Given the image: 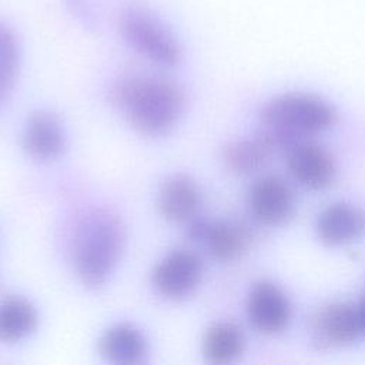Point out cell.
I'll list each match as a JSON object with an SVG mask.
<instances>
[{"label":"cell","instance_id":"3","mask_svg":"<svg viewBox=\"0 0 365 365\" xmlns=\"http://www.w3.org/2000/svg\"><path fill=\"white\" fill-rule=\"evenodd\" d=\"M259 118L264 130L274 135L279 151H287L297 141L329 131L338 123V111L317 94L292 91L267 101Z\"/></svg>","mask_w":365,"mask_h":365},{"label":"cell","instance_id":"15","mask_svg":"<svg viewBox=\"0 0 365 365\" xmlns=\"http://www.w3.org/2000/svg\"><path fill=\"white\" fill-rule=\"evenodd\" d=\"M277 151H279V148L272 134L262 130L252 138L230 141L224 145L221 157L231 173L247 175L264 168Z\"/></svg>","mask_w":365,"mask_h":365},{"label":"cell","instance_id":"14","mask_svg":"<svg viewBox=\"0 0 365 365\" xmlns=\"http://www.w3.org/2000/svg\"><path fill=\"white\" fill-rule=\"evenodd\" d=\"M98 352L114 365H140L148 358V342L135 325L118 322L101 334Z\"/></svg>","mask_w":365,"mask_h":365},{"label":"cell","instance_id":"12","mask_svg":"<svg viewBox=\"0 0 365 365\" xmlns=\"http://www.w3.org/2000/svg\"><path fill=\"white\" fill-rule=\"evenodd\" d=\"M21 141L26 154L41 164L57 161L67 148V134L61 120L46 110L29 115Z\"/></svg>","mask_w":365,"mask_h":365},{"label":"cell","instance_id":"16","mask_svg":"<svg viewBox=\"0 0 365 365\" xmlns=\"http://www.w3.org/2000/svg\"><path fill=\"white\" fill-rule=\"evenodd\" d=\"M37 325V308L27 298L9 295L0 301V342H20L29 338Z\"/></svg>","mask_w":365,"mask_h":365},{"label":"cell","instance_id":"5","mask_svg":"<svg viewBox=\"0 0 365 365\" xmlns=\"http://www.w3.org/2000/svg\"><path fill=\"white\" fill-rule=\"evenodd\" d=\"M187 237L202 244L210 255L220 262H234L250 248L252 232L237 220H208L195 217L188 221Z\"/></svg>","mask_w":365,"mask_h":365},{"label":"cell","instance_id":"4","mask_svg":"<svg viewBox=\"0 0 365 365\" xmlns=\"http://www.w3.org/2000/svg\"><path fill=\"white\" fill-rule=\"evenodd\" d=\"M120 33L125 43L145 60L160 67H175L182 48L174 33L151 10L128 6L120 16Z\"/></svg>","mask_w":365,"mask_h":365},{"label":"cell","instance_id":"9","mask_svg":"<svg viewBox=\"0 0 365 365\" xmlns=\"http://www.w3.org/2000/svg\"><path fill=\"white\" fill-rule=\"evenodd\" d=\"M311 341L321 349L344 348L361 335L356 305L335 301L319 308L309 325Z\"/></svg>","mask_w":365,"mask_h":365},{"label":"cell","instance_id":"13","mask_svg":"<svg viewBox=\"0 0 365 365\" xmlns=\"http://www.w3.org/2000/svg\"><path fill=\"white\" fill-rule=\"evenodd\" d=\"M202 204V192L197 181L187 174L168 177L158 190L160 214L171 222H188L197 217Z\"/></svg>","mask_w":365,"mask_h":365},{"label":"cell","instance_id":"17","mask_svg":"<svg viewBox=\"0 0 365 365\" xmlns=\"http://www.w3.org/2000/svg\"><path fill=\"white\" fill-rule=\"evenodd\" d=\"M245 342L240 325L231 321H220L207 329L202 338V354L211 364H231L244 354Z\"/></svg>","mask_w":365,"mask_h":365},{"label":"cell","instance_id":"11","mask_svg":"<svg viewBox=\"0 0 365 365\" xmlns=\"http://www.w3.org/2000/svg\"><path fill=\"white\" fill-rule=\"evenodd\" d=\"M318 240L328 247H342L365 237V208L348 201L324 207L315 220Z\"/></svg>","mask_w":365,"mask_h":365},{"label":"cell","instance_id":"6","mask_svg":"<svg viewBox=\"0 0 365 365\" xmlns=\"http://www.w3.org/2000/svg\"><path fill=\"white\" fill-rule=\"evenodd\" d=\"M247 205L257 222L277 227L292 218L297 210V197L284 177L264 174L257 177L248 187Z\"/></svg>","mask_w":365,"mask_h":365},{"label":"cell","instance_id":"8","mask_svg":"<svg viewBox=\"0 0 365 365\" xmlns=\"http://www.w3.org/2000/svg\"><path fill=\"white\" fill-rule=\"evenodd\" d=\"M202 277V258L191 250L180 248L157 262L151 272V282L160 295L178 301L190 297L200 287Z\"/></svg>","mask_w":365,"mask_h":365},{"label":"cell","instance_id":"2","mask_svg":"<svg viewBox=\"0 0 365 365\" xmlns=\"http://www.w3.org/2000/svg\"><path fill=\"white\" fill-rule=\"evenodd\" d=\"M127 232L121 218L107 208H93L77 221L71 238V262L80 282L88 289L103 288L115 271Z\"/></svg>","mask_w":365,"mask_h":365},{"label":"cell","instance_id":"18","mask_svg":"<svg viewBox=\"0 0 365 365\" xmlns=\"http://www.w3.org/2000/svg\"><path fill=\"white\" fill-rule=\"evenodd\" d=\"M20 68V46L16 33L0 21V106L4 104L13 88Z\"/></svg>","mask_w":365,"mask_h":365},{"label":"cell","instance_id":"19","mask_svg":"<svg viewBox=\"0 0 365 365\" xmlns=\"http://www.w3.org/2000/svg\"><path fill=\"white\" fill-rule=\"evenodd\" d=\"M358 317H359V327H361V335L365 336V295L362 297L361 302L356 305Z\"/></svg>","mask_w":365,"mask_h":365},{"label":"cell","instance_id":"7","mask_svg":"<svg viewBox=\"0 0 365 365\" xmlns=\"http://www.w3.org/2000/svg\"><path fill=\"white\" fill-rule=\"evenodd\" d=\"M245 315L258 334L275 336L288 328L292 305L287 292L278 284L261 279L252 284L247 294Z\"/></svg>","mask_w":365,"mask_h":365},{"label":"cell","instance_id":"1","mask_svg":"<svg viewBox=\"0 0 365 365\" xmlns=\"http://www.w3.org/2000/svg\"><path fill=\"white\" fill-rule=\"evenodd\" d=\"M111 100L127 123L147 137L167 135L185 111L184 90L161 76L121 77L111 90Z\"/></svg>","mask_w":365,"mask_h":365},{"label":"cell","instance_id":"10","mask_svg":"<svg viewBox=\"0 0 365 365\" xmlns=\"http://www.w3.org/2000/svg\"><path fill=\"white\" fill-rule=\"evenodd\" d=\"M285 153L288 171L301 187L311 191H321L334 182L336 164L331 153L321 144L301 140L292 144Z\"/></svg>","mask_w":365,"mask_h":365}]
</instances>
